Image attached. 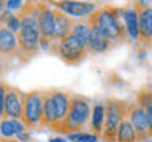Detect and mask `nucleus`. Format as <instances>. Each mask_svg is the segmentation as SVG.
Returning <instances> with one entry per match:
<instances>
[{
  "instance_id": "nucleus-24",
  "label": "nucleus",
  "mask_w": 152,
  "mask_h": 142,
  "mask_svg": "<svg viewBox=\"0 0 152 142\" xmlns=\"http://www.w3.org/2000/svg\"><path fill=\"white\" fill-rule=\"evenodd\" d=\"M7 84L0 82V120L5 118V111H3V106H5V92H7Z\"/></svg>"
},
{
  "instance_id": "nucleus-27",
  "label": "nucleus",
  "mask_w": 152,
  "mask_h": 142,
  "mask_svg": "<svg viewBox=\"0 0 152 142\" xmlns=\"http://www.w3.org/2000/svg\"><path fill=\"white\" fill-rule=\"evenodd\" d=\"M5 2H7V0H0V7H2V5H3Z\"/></svg>"
},
{
  "instance_id": "nucleus-4",
  "label": "nucleus",
  "mask_w": 152,
  "mask_h": 142,
  "mask_svg": "<svg viewBox=\"0 0 152 142\" xmlns=\"http://www.w3.org/2000/svg\"><path fill=\"white\" fill-rule=\"evenodd\" d=\"M128 111V106L125 101L121 99H109L104 104V122H103V130H102V137L106 142H114L116 141V133L121 122L125 118Z\"/></svg>"
},
{
  "instance_id": "nucleus-20",
  "label": "nucleus",
  "mask_w": 152,
  "mask_h": 142,
  "mask_svg": "<svg viewBox=\"0 0 152 142\" xmlns=\"http://www.w3.org/2000/svg\"><path fill=\"white\" fill-rule=\"evenodd\" d=\"M103 122H104V104H97V106L92 107V112H90V123H92V130L95 133H100V134H102Z\"/></svg>"
},
{
  "instance_id": "nucleus-21",
  "label": "nucleus",
  "mask_w": 152,
  "mask_h": 142,
  "mask_svg": "<svg viewBox=\"0 0 152 142\" xmlns=\"http://www.w3.org/2000/svg\"><path fill=\"white\" fill-rule=\"evenodd\" d=\"M140 106L146 111V117H147V123H149V131L152 134V93L151 92H144L138 96Z\"/></svg>"
},
{
  "instance_id": "nucleus-1",
  "label": "nucleus",
  "mask_w": 152,
  "mask_h": 142,
  "mask_svg": "<svg viewBox=\"0 0 152 142\" xmlns=\"http://www.w3.org/2000/svg\"><path fill=\"white\" fill-rule=\"evenodd\" d=\"M21 25L16 33L19 49L33 55L40 49V30H38V5L27 9L26 14L19 16Z\"/></svg>"
},
{
  "instance_id": "nucleus-6",
  "label": "nucleus",
  "mask_w": 152,
  "mask_h": 142,
  "mask_svg": "<svg viewBox=\"0 0 152 142\" xmlns=\"http://www.w3.org/2000/svg\"><path fill=\"white\" fill-rule=\"evenodd\" d=\"M57 54L65 63L76 65L87 54V44L81 41L76 35L70 33L68 36H65L62 41L57 43Z\"/></svg>"
},
{
  "instance_id": "nucleus-3",
  "label": "nucleus",
  "mask_w": 152,
  "mask_h": 142,
  "mask_svg": "<svg viewBox=\"0 0 152 142\" xmlns=\"http://www.w3.org/2000/svg\"><path fill=\"white\" fill-rule=\"evenodd\" d=\"M90 112H92V107H90V101L87 98L71 96L70 109H68V114H66V118L64 122L62 131H66L70 134V133H78L79 130H83L89 123Z\"/></svg>"
},
{
  "instance_id": "nucleus-17",
  "label": "nucleus",
  "mask_w": 152,
  "mask_h": 142,
  "mask_svg": "<svg viewBox=\"0 0 152 142\" xmlns=\"http://www.w3.org/2000/svg\"><path fill=\"white\" fill-rule=\"evenodd\" d=\"M124 16V28L125 33L133 41L138 40V13L135 8H128L122 13Z\"/></svg>"
},
{
  "instance_id": "nucleus-7",
  "label": "nucleus",
  "mask_w": 152,
  "mask_h": 142,
  "mask_svg": "<svg viewBox=\"0 0 152 142\" xmlns=\"http://www.w3.org/2000/svg\"><path fill=\"white\" fill-rule=\"evenodd\" d=\"M38 30H40V47L48 49L54 41V9L48 5H38Z\"/></svg>"
},
{
  "instance_id": "nucleus-16",
  "label": "nucleus",
  "mask_w": 152,
  "mask_h": 142,
  "mask_svg": "<svg viewBox=\"0 0 152 142\" xmlns=\"http://www.w3.org/2000/svg\"><path fill=\"white\" fill-rule=\"evenodd\" d=\"M26 125L22 123V120H19V118H8L5 117L0 120V136L2 137H18L21 133L26 131Z\"/></svg>"
},
{
  "instance_id": "nucleus-2",
  "label": "nucleus",
  "mask_w": 152,
  "mask_h": 142,
  "mask_svg": "<svg viewBox=\"0 0 152 142\" xmlns=\"http://www.w3.org/2000/svg\"><path fill=\"white\" fill-rule=\"evenodd\" d=\"M90 22L108 38L109 41H122L127 36L124 24L121 22V11L113 7H104L89 16Z\"/></svg>"
},
{
  "instance_id": "nucleus-9",
  "label": "nucleus",
  "mask_w": 152,
  "mask_h": 142,
  "mask_svg": "<svg viewBox=\"0 0 152 142\" xmlns=\"http://www.w3.org/2000/svg\"><path fill=\"white\" fill-rule=\"evenodd\" d=\"M54 7L65 14H70L73 17H86L92 16L97 11L95 3L89 2H76V0H60V2H54Z\"/></svg>"
},
{
  "instance_id": "nucleus-23",
  "label": "nucleus",
  "mask_w": 152,
  "mask_h": 142,
  "mask_svg": "<svg viewBox=\"0 0 152 142\" xmlns=\"http://www.w3.org/2000/svg\"><path fill=\"white\" fill-rule=\"evenodd\" d=\"M68 137L73 142H98V136L92 133H70Z\"/></svg>"
},
{
  "instance_id": "nucleus-13",
  "label": "nucleus",
  "mask_w": 152,
  "mask_h": 142,
  "mask_svg": "<svg viewBox=\"0 0 152 142\" xmlns=\"http://www.w3.org/2000/svg\"><path fill=\"white\" fill-rule=\"evenodd\" d=\"M109 47H111V41L90 22V33H89V40H87V52H92V54H103V52H106Z\"/></svg>"
},
{
  "instance_id": "nucleus-12",
  "label": "nucleus",
  "mask_w": 152,
  "mask_h": 142,
  "mask_svg": "<svg viewBox=\"0 0 152 142\" xmlns=\"http://www.w3.org/2000/svg\"><path fill=\"white\" fill-rule=\"evenodd\" d=\"M138 13V40L152 41V7H140Z\"/></svg>"
},
{
  "instance_id": "nucleus-18",
  "label": "nucleus",
  "mask_w": 152,
  "mask_h": 142,
  "mask_svg": "<svg viewBox=\"0 0 152 142\" xmlns=\"http://www.w3.org/2000/svg\"><path fill=\"white\" fill-rule=\"evenodd\" d=\"M114 142H138V136L135 128L132 126V123L128 122V118H124L121 125L117 128L116 133V141Z\"/></svg>"
},
{
  "instance_id": "nucleus-15",
  "label": "nucleus",
  "mask_w": 152,
  "mask_h": 142,
  "mask_svg": "<svg viewBox=\"0 0 152 142\" xmlns=\"http://www.w3.org/2000/svg\"><path fill=\"white\" fill-rule=\"evenodd\" d=\"M73 28V21L70 19V16H66L64 11L60 9H54V41L59 43L65 36H68Z\"/></svg>"
},
{
  "instance_id": "nucleus-22",
  "label": "nucleus",
  "mask_w": 152,
  "mask_h": 142,
  "mask_svg": "<svg viewBox=\"0 0 152 142\" xmlns=\"http://www.w3.org/2000/svg\"><path fill=\"white\" fill-rule=\"evenodd\" d=\"M71 33L76 35L81 41H84L87 44L89 40V33H90V21H79V22H73V28Z\"/></svg>"
},
{
  "instance_id": "nucleus-8",
  "label": "nucleus",
  "mask_w": 152,
  "mask_h": 142,
  "mask_svg": "<svg viewBox=\"0 0 152 142\" xmlns=\"http://www.w3.org/2000/svg\"><path fill=\"white\" fill-rule=\"evenodd\" d=\"M127 115H128L127 117L128 122L132 123V126L135 128V131H136L138 141L142 142V141L149 139L151 131H149V123H147V117H146L144 109H142L140 104H132V106H128Z\"/></svg>"
},
{
  "instance_id": "nucleus-26",
  "label": "nucleus",
  "mask_w": 152,
  "mask_h": 142,
  "mask_svg": "<svg viewBox=\"0 0 152 142\" xmlns=\"http://www.w3.org/2000/svg\"><path fill=\"white\" fill-rule=\"evenodd\" d=\"M49 142H66L64 137H52V139H49Z\"/></svg>"
},
{
  "instance_id": "nucleus-11",
  "label": "nucleus",
  "mask_w": 152,
  "mask_h": 142,
  "mask_svg": "<svg viewBox=\"0 0 152 142\" xmlns=\"http://www.w3.org/2000/svg\"><path fill=\"white\" fill-rule=\"evenodd\" d=\"M51 98H52L54 109H56V128H54V130L62 131V128H64V122H65L66 114H68V109H70V99H71V96H70V95H66L65 92H51Z\"/></svg>"
},
{
  "instance_id": "nucleus-10",
  "label": "nucleus",
  "mask_w": 152,
  "mask_h": 142,
  "mask_svg": "<svg viewBox=\"0 0 152 142\" xmlns=\"http://www.w3.org/2000/svg\"><path fill=\"white\" fill-rule=\"evenodd\" d=\"M24 95L22 92H19L18 88L7 87L5 92V117L8 118H22V106H24Z\"/></svg>"
},
{
  "instance_id": "nucleus-30",
  "label": "nucleus",
  "mask_w": 152,
  "mask_h": 142,
  "mask_svg": "<svg viewBox=\"0 0 152 142\" xmlns=\"http://www.w3.org/2000/svg\"><path fill=\"white\" fill-rule=\"evenodd\" d=\"M0 9H2V7H0Z\"/></svg>"
},
{
  "instance_id": "nucleus-14",
  "label": "nucleus",
  "mask_w": 152,
  "mask_h": 142,
  "mask_svg": "<svg viewBox=\"0 0 152 142\" xmlns=\"http://www.w3.org/2000/svg\"><path fill=\"white\" fill-rule=\"evenodd\" d=\"M19 49L16 33L7 28L3 22H0V55H13Z\"/></svg>"
},
{
  "instance_id": "nucleus-29",
  "label": "nucleus",
  "mask_w": 152,
  "mask_h": 142,
  "mask_svg": "<svg viewBox=\"0 0 152 142\" xmlns=\"http://www.w3.org/2000/svg\"><path fill=\"white\" fill-rule=\"evenodd\" d=\"M0 73H2V60H0Z\"/></svg>"
},
{
  "instance_id": "nucleus-28",
  "label": "nucleus",
  "mask_w": 152,
  "mask_h": 142,
  "mask_svg": "<svg viewBox=\"0 0 152 142\" xmlns=\"http://www.w3.org/2000/svg\"><path fill=\"white\" fill-rule=\"evenodd\" d=\"M0 142H14V141H8V139H5V141H0Z\"/></svg>"
},
{
  "instance_id": "nucleus-19",
  "label": "nucleus",
  "mask_w": 152,
  "mask_h": 142,
  "mask_svg": "<svg viewBox=\"0 0 152 142\" xmlns=\"http://www.w3.org/2000/svg\"><path fill=\"white\" fill-rule=\"evenodd\" d=\"M43 126L48 128H56V109L52 103L51 93H45V101H43Z\"/></svg>"
},
{
  "instance_id": "nucleus-25",
  "label": "nucleus",
  "mask_w": 152,
  "mask_h": 142,
  "mask_svg": "<svg viewBox=\"0 0 152 142\" xmlns=\"http://www.w3.org/2000/svg\"><path fill=\"white\" fill-rule=\"evenodd\" d=\"M5 5H7V8L10 9V11H14V9L22 8L24 0H7V2H5Z\"/></svg>"
},
{
  "instance_id": "nucleus-5",
  "label": "nucleus",
  "mask_w": 152,
  "mask_h": 142,
  "mask_svg": "<svg viewBox=\"0 0 152 142\" xmlns=\"http://www.w3.org/2000/svg\"><path fill=\"white\" fill-rule=\"evenodd\" d=\"M43 101L45 93L43 92H28L24 95L22 106V123L26 126H41L43 120Z\"/></svg>"
}]
</instances>
